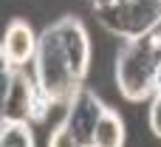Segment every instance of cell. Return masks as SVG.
<instances>
[{
    "label": "cell",
    "instance_id": "obj_13",
    "mask_svg": "<svg viewBox=\"0 0 161 147\" xmlns=\"http://www.w3.org/2000/svg\"><path fill=\"white\" fill-rule=\"evenodd\" d=\"M14 65L8 62V57H6V48H3V42H0V74H6V71H11Z\"/></svg>",
    "mask_w": 161,
    "mask_h": 147
},
{
    "label": "cell",
    "instance_id": "obj_16",
    "mask_svg": "<svg viewBox=\"0 0 161 147\" xmlns=\"http://www.w3.org/2000/svg\"><path fill=\"white\" fill-rule=\"evenodd\" d=\"M0 147H3V144H0Z\"/></svg>",
    "mask_w": 161,
    "mask_h": 147
},
{
    "label": "cell",
    "instance_id": "obj_14",
    "mask_svg": "<svg viewBox=\"0 0 161 147\" xmlns=\"http://www.w3.org/2000/svg\"><path fill=\"white\" fill-rule=\"evenodd\" d=\"M110 3H119V0H91L93 8H102V6H110Z\"/></svg>",
    "mask_w": 161,
    "mask_h": 147
},
{
    "label": "cell",
    "instance_id": "obj_6",
    "mask_svg": "<svg viewBox=\"0 0 161 147\" xmlns=\"http://www.w3.org/2000/svg\"><path fill=\"white\" fill-rule=\"evenodd\" d=\"M31 96H34V76H28L23 68H14L6 102L0 108V122H28Z\"/></svg>",
    "mask_w": 161,
    "mask_h": 147
},
{
    "label": "cell",
    "instance_id": "obj_15",
    "mask_svg": "<svg viewBox=\"0 0 161 147\" xmlns=\"http://www.w3.org/2000/svg\"><path fill=\"white\" fill-rule=\"evenodd\" d=\"M156 91H161V59H158V65H156Z\"/></svg>",
    "mask_w": 161,
    "mask_h": 147
},
{
    "label": "cell",
    "instance_id": "obj_1",
    "mask_svg": "<svg viewBox=\"0 0 161 147\" xmlns=\"http://www.w3.org/2000/svg\"><path fill=\"white\" fill-rule=\"evenodd\" d=\"M34 82L40 91H45L54 105H68L74 91L82 85L76 74L71 71V62L65 57V48L54 31V23L45 25L37 37V51H34Z\"/></svg>",
    "mask_w": 161,
    "mask_h": 147
},
{
    "label": "cell",
    "instance_id": "obj_8",
    "mask_svg": "<svg viewBox=\"0 0 161 147\" xmlns=\"http://www.w3.org/2000/svg\"><path fill=\"white\" fill-rule=\"evenodd\" d=\"M125 119L119 116V110L105 108V113L99 116V125L93 130L91 147H125Z\"/></svg>",
    "mask_w": 161,
    "mask_h": 147
},
{
    "label": "cell",
    "instance_id": "obj_2",
    "mask_svg": "<svg viewBox=\"0 0 161 147\" xmlns=\"http://www.w3.org/2000/svg\"><path fill=\"white\" fill-rule=\"evenodd\" d=\"M158 59L161 54L150 45L144 34L122 42L116 54V88L127 102H144L156 93Z\"/></svg>",
    "mask_w": 161,
    "mask_h": 147
},
{
    "label": "cell",
    "instance_id": "obj_9",
    "mask_svg": "<svg viewBox=\"0 0 161 147\" xmlns=\"http://www.w3.org/2000/svg\"><path fill=\"white\" fill-rule=\"evenodd\" d=\"M0 144L3 147H34L31 122H0Z\"/></svg>",
    "mask_w": 161,
    "mask_h": 147
},
{
    "label": "cell",
    "instance_id": "obj_10",
    "mask_svg": "<svg viewBox=\"0 0 161 147\" xmlns=\"http://www.w3.org/2000/svg\"><path fill=\"white\" fill-rule=\"evenodd\" d=\"M51 108H54V99H51V96H48L45 91H40V88H37V82H34V96H31V110H28V122H31V125H42V122L48 119Z\"/></svg>",
    "mask_w": 161,
    "mask_h": 147
},
{
    "label": "cell",
    "instance_id": "obj_5",
    "mask_svg": "<svg viewBox=\"0 0 161 147\" xmlns=\"http://www.w3.org/2000/svg\"><path fill=\"white\" fill-rule=\"evenodd\" d=\"M54 31L65 48V57L71 62V71L76 74V79L82 82L88 76V68H91V37H88V28L82 25L79 17L74 14H65L54 23Z\"/></svg>",
    "mask_w": 161,
    "mask_h": 147
},
{
    "label": "cell",
    "instance_id": "obj_7",
    "mask_svg": "<svg viewBox=\"0 0 161 147\" xmlns=\"http://www.w3.org/2000/svg\"><path fill=\"white\" fill-rule=\"evenodd\" d=\"M3 48H6V57L14 68H23L28 62H34V51H37V34L34 28L28 25V20H11L6 25V34H3Z\"/></svg>",
    "mask_w": 161,
    "mask_h": 147
},
{
    "label": "cell",
    "instance_id": "obj_4",
    "mask_svg": "<svg viewBox=\"0 0 161 147\" xmlns=\"http://www.w3.org/2000/svg\"><path fill=\"white\" fill-rule=\"evenodd\" d=\"M105 102L99 99L96 91L91 88H76L74 96L68 99V113H65V125L68 130L74 133V139L82 147H91V139H93V130L99 125V116L105 113Z\"/></svg>",
    "mask_w": 161,
    "mask_h": 147
},
{
    "label": "cell",
    "instance_id": "obj_12",
    "mask_svg": "<svg viewBox=\"0 0 161 147\" xmlns=\"http://www.w3.org/2000/svg\"><path fill=\"white\" fill-rule=\"evenodd\" d=\"M147 122H150V130H153V136H158V139H161V91H156V93H153V102H150Z\"/></svg>",
    "mask_w": 161,
    "mask_h": 147
},
{
    "label": "cell",
    "instance_id": "obj_11",
    "mask_svg": "<svg viewBox=\"0 0 161 147\" xmlns=\"http://www.w3.org/2000/svg\"><path fill=\"white\" fill-rule=\"evenodd\" d=\"M48 147H82V144L74 139V133H71L68 125L62 122V125H57V127L51 130V136H48Z\"/></svg>",
    "mask_w": 161,
    "mask_h": 147
},
{
    "label": "cell",
    "instance_id": "obj_3",
    "mask_svg": "<svg viewBox=\"0 0 161 147\" xmlns=\"http://www.w3.org/2000/svg\"><path fill=\"white\" fill-rule=\"evenodd\" d=\"M93 14L108 31L119 34L122 40H133L161 23V0H119L93 8Z\"/></svg>",
    "mask_w": 161,
    "mask_h": 147
}]
</instances>
